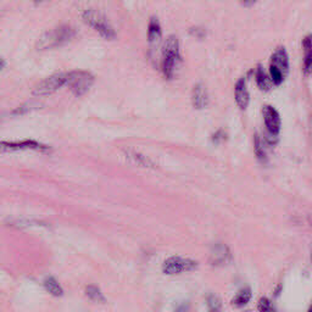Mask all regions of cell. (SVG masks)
Instances as JSON below:
<instances>
[{
    "label": "cell",
    "mask_w": 312,
    "mask_h": 312,
    "mask_svg": "<svg viewBox=\"0 0 312 312\" xmlns=\"http://www.w3.org/2000/svg\"><path fill=\"white\" fill-rule=\"evenodd\" d=\"M75 36H76V31L71 26H59L42 34L36 47L38 50L55 49V48L63 47L66 43L71 42Z\"/></svg>",
    "instance_id": "1"
},
{
    "label": "cell",
    "mask_w": 312,
    "mask_h": 312,
    "mask_svg": "<svg viewBox=\"0 0 312 312\" xmlns=\"http://www.w3.org/2000/svg\"><path fill=\"white\" fill-rule=\"evenodd\" d=\"M179 64H181V53H179V42L174 36H169L166 39L162 48V67L163 76L167 79H172L177 75Z\"/></svg>",
    "instance_id": "2"
},
{
    "label": "cell",
    "mask_w": 312,
    "mask_h": 312,
    "mask_svg": "<svg viewBox=\"0 0 312 312\" xmlns=\"http://www.w3.org/2000/svg\"><path fill=\"white\" fill-rule=\"evenodd\" d=\"M82 18L83 22H84L85 25L91 27V28H93L96 33H99V36H101L103 38L111 40L115 39V37H116V32H115L114 27L110 25L106 16H105L103 12L91 9L85 10V11L82 13Z\"/></svg>",
    "instance_id": "3"
},
{
    "label": "cell",
    "mask_w": 312,
    "mask_h": 312,
    "mask_svg": "<svg viewBox=\"0 0 312 312\" xmlns=\"http://www.w3.org/2000/svg\"><path fill=\"white\" fill-rule=\"evenodd\" d=\"M289 71V58L286 48H277L276 52L271 56L270 63V79L273 84L279 85L286 79Z\"/></svg>",
    "instance_id": "4"
},
{
    "label": "cell",
    "mask_w": 312,
    "mask_h": 312,
    "mask_svg": "<svg viewBox=\"0 0 312 312\" xmlns=\"http://www.w3.org/2000/svg\"><path fill=\"white\" fill-rule=\"evenodd\" d=\"M94 83V76L87 71L67 72L66 85L77 96H82L90 89Z\"/></svg>",
    "instance_id": "5"
},
{
    "label": "cell",
    "mask_w": 312,
    "mask_h": 312,
    "mask_svg": "<svg viewBox=\"0 0 312 312\" xmlns=\"http://www.w3.org/2000/svg\"><path fill=\"white\" fill-rule=\"evenodd\" d=\"M66 77L67 72H60V74H55L53 76L45 78L44 80L39 83L36 88H34L32 94L34 96H48L52 95L56 90L60 89L61 87L66 85Z\"/></svg>",
    "instance_id": "6"
},
{
    "label": "cell",
    "mask_w": 312,
    "mask_h": 312,
    "mask_svg": "<svg viewBox=\"0 0 312 312\" xmlns=\"http://www.w3.org/2000/svg\"><path fill=\"white\" fill-rule=\"evenodd\" d=\"M198 267V262L194 260L184 259L181 256H172L163 262L162 271L168 276L179 274L183 272H189Z\"/></svg>",
    "instance_id": "7"
},
{
    "label": "cell",
    "mask_w": 312,
    "mask_h": 312,
    "mask_svg": "<svg viewBox=\"0 0 312 312\" xmlns=\"http://www.w3.org/2000/svg\"><path fill=\"white\" fill-rule=\"evenodd\" d=\"M23 150H36V152L45 153L49 150V147L38 143L36 141H0V153H12V152H23Z\"/></svg>",
    "instance_id": "8"
},
{
    "label": "cell",
    "mask_w": 312,
    "mask_h": 312,
    "mask_svg": "<svg viewBox=\"0 0 312 312\" xmlns=\"http://www.w3.org/2000/svg\"><path fill=\"white\" fill-rule=\"evenodd\" d=\"M263 121H265L266 128H267L268 133L272 137H277L281 131V117H279L278 111L270 105L263 107Z\"/></svg>",
    "instance_id": "9"
},
{
    "label": "cell",
    "mask_w": 312,
    "mask_h": 312,
    "mask_svg": "<svg viewBox=\"0 0 312 312\" xmlns=\"http://www.w3.org/2000/svg\"><path fill=\"white\" fill-rule=\"evenodd\" d=\"M161 39H162V31H161L160 22L156 17H152L149 21V26H148V42H149L152 52H155L157 49Z\"/></svg>",
    "instance_id": "10"
},
{
    "label": "cell",
    "mask_w": 312,
    "mask_h": 312,
    "mask_svg": "<svg viewBox=\"0 0 312 312\" xmlns=\"http://www.w3.org/2000/svg\"><path fill=\"white\" fill-rule=\"evenodd\" d=\"M192 103H193V106L198 110L205 109V107L208 106L209 93H208V89L205 88V85L200 84V83L194 85V88H193V91H192Z\"/></svg>",
    "instance_id": "11"
},
{
    "label": "cell",
    "mask_w": 312,
    "mask_h": 312,
    "mask_svg": "<svg viewBox=\"0 0 312 312\" xmlns=\"http://www.w3.org/2000/svg\"><path fill=\"white\" fill-rule=\"evenodd\" d=\"M231 260V252L228 247L226 245H216L214 250L211 251V256H210V261L214 266H223Z\"/></svg>",
    "instance_id": "12"
},
{
    "label": "cell",
    "mask_w": 312,
    "mask_h": 312,
    "mask_svg": "<svg viewBox=\"0 0 312 312\" xmlns=\"http://www.w3.org/2000/svg\"><path fill=\"white\" fill-rule=\"evenodd\" d=\"M234 94H235V101L238 106L243 110L246 109L247 104H249V91L246 88V79L244 77L236 82Z\"/></svg>",
    "instance_id": "13"
},
{
    "label": "cell",
    "mask_w": 312,
    "mask_h": 312,
    "mask_svg": "<svg viewBox=\"0 0 312 312\" xmlns=\"http://www.w3.org/2000/svg\"><path fill=\"white\" fill-rule=\"evenodd\" d=\"M125 156L131 161V162H133L134 165H138V166H142V167H147V168H149V167L155 168V163L153 162L149 157L139 154V153H137V152H133V150H126Z\"/></svg>",
    "instance_id": "14"
},
{
    "label": "cell",
    "mask_w": 312,
    "mask_h": 312,
    "mask_svg": "<svg viewBox=\"0 0 312 312\" xmlns=\"http://www.w3.org/2000/svg\"><path fill=\"white\" fill-rule=\"evenodd\" d=\"M304 48V74L306 76L310 75L311 71V61H312V53H311V36H306L305 39L303 40Z\"/></svg>",
    "instance_id": "15"
},
{
    "label": "cell",
    "mask_w": 312,
    "mask_h": 312,
    "mask_svg": "<svg viewBox=\"0 0 312 312\" xmlns=\"http://www.w3.org/2000/svg\"><path fill=\"white\" fill-rule=\"evenodd\" d=\"M44 288L50 293V294L54 295V297H61L64 294V290L61 288L59 282L56 281L54 277H47L44 281Z\"/></svg>",
    "instance_id": "16"
},
{
    "label": "cell",
    "mask_w": 312,
    "mask_h": 312,
    "mask_svg": "<svg viewBox=\"0 0 312 312\" xmlns=\"http://www.w3.org/2000/svg\"><path fill=\"white\" fill-rule=\"evenodd\" d=\"M255 76H256V83H257V85H259L260 87V89H265V90H267V89H270V87H271V79L270 78L267 77V75H266V72L263 71V69L261 66H259L257 67V71H256V75H255Z\"/></svg>",
    "instance_id": "17"
},
{
    "label": "cell",
    "mask_w": 312,
    "mask_h": 312,
    "mask_svg": "<svg viewBox=\"0 0 312 312\" xmlns=\"http://www.w3.org/2000/svg\"><path fill=\"white\" fill-rule=\"evenodd\" d=\"M250 299H251V292L250 289H241L238 294L235 295V298L232 300V304L234 306H238V308H241V306H245L247 303H249Z\"/></svg>",
    "instance_id": "18"
},
{
    "label": "cell",
    "mask_w": 312,
    "mask_h": 312,
    "mask_svg": "<svg viewBox=\"0 0 312 312\" xmlns=\"http://www.w3.org/2000/svg\"><path fill=\"white\" fill-rule=\"evenodd\" d=\"M85 295H87V297L89 298L90 300L98 301V303L99 301H101V303H103V301L105 300L103 294H101L100 289H99V288H96V287H94V286L87 287V289H85Z\"/></svg>",
    "instance_id": "19"
},
{
    "label": "cell",
    "mask_w": 312,
    "mask_h": 312,
    "mask_svg": "<svg viewBox=\"0 0 312 312\" xmlns=\"http://www.w3.org/2000/svg\"><path fill=\"white\" fill-rule=\"evenodd\" d=\"M259 310L260 311H271V310H273V306H272V304H271L270 300L266 299V298H263V299H261L260 303H259Z\"/></svg>",
    "instance_id": "20"
},
{
    "label": "cell",
    "mask_w": 312,
    "mask_h": 312,
    "mask_svg": "<svg viewBox=\"0 0 312 312\" xmlns=\"http://www.w3.org/2000/svg\"><path fill=\"white\" fill-rule=\"evenodd\" d=\"M209 308L210 310H220L221 309V303H220L219 298L217 297H210L209 298Z\"/></svg>",
    "instance_id": "21"
},
{
    "label": "cell",
    "mask_w": 312,
    "mask_h": 312,
    "mask_svg": "<svg viewBox=\"0 0 312 312\" xmlns=\"http://www.w3.org/2000/svg\"><path fill=\"white\" fill-rule=\"evenodd\" d=\"M190 33H192L193 36L199 37V38H203V37L205 36V31H204L203 28H200V27H196V28H192V29H190Z\"/></svg>",
    "instance_id": "22"
},
{
    "label": "cell",
    "mask_w": 312,
    "mask_h": 312,
    "mask_svg": "<svg viewBox=\"0 0 312 312\" xmlns=\"http://www.w3.org/2000/svg\"><path fill=\"white\" fill-rule=\"evenodd\" d=\"M239 1H240V4L243 5V6L250 7V6H254L259 0H239Z\"/></svg>",
    "instance_id": "23"
},
{
    "label": "cell",
    "mask_w": 312,
    "mask_h": 312,
    "mask_svg": "<svg viewBox=\"0 0 312 312\" xmlns=\"http://www.w3.org/2000/svg\"><path fill=\"white\" fill-rule=\"evenodd\" d=\"M5 66H6V61H5L2 58H0V72L5 69Z\"/></svg>",
    "instance_id": "24"
},
{
    "label": "cell",
    "mask_w": 312,
    "mask_h": 312,
    "mask_svg": "<svg viewBox=\"0 0 312 312\" xmlns=\"http://www.w3.org/2000/svg\"><path fill=\"white\" fill-rule=\"evenodd\" d=\"M34 2H37V4H38V2H42V1H44V0H33Z\"/></svg>",
    "instance_id": "25"
}]
</instances>
